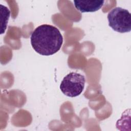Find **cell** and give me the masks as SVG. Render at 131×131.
Here are the masks:
<instances>
[{"label":"cell","instance_id":"obj_3","mask_svg":"<svg viewBox=\"0 0 131 131\" xmlns=\"http://www.w3.org/2000/svg\"><path fill=\"white\" fill-rule=\"evenodd\" d=\"M85 82V79L83 75L72 72L64 77L60 83V89L66 96L75 97L82 93Z\"/></svg>","mask_w":131,"mask_h":131},{"label":"cell","instance_id":"obj_4","mask_svg":"<svg viewBox=\"0 0 131 131\" xmlns=\"http://www.w3.org/2000/svg\"><path fill=\"white\" fill-rule=\"evenodd\" d=\"M74 5L78 10L83 12H93L99 10L104 3V1H74Z\"/></svg>","mask_w":131,"mask_h":131},{"label":"cell","instance_id":"obj_2","mask_svg":"<svg viewBox=\"0 0 131 131\" xmlns=\"http://www.w3.org/2000/svg\"><path fill=\"white\" fill-rule=\"evenodd\" d=\"M108 25L119 33H126L131 30V15L129 11L121 7H116L107 14Z\"/></svg>","mask_w":131,"mask_h":131},{"label":"cell","instance_id":"obj_5","mask_svg":"<svg viewBox=\"0 0 131 131\" xmlns=\"http://www.w3.org/2000/svg\"><path fill=\"white\" fill-rule=\"evenodd\" d=\"M0 13H1V34L5 32L8 24V21L10 15V11L6 6L0 5Z\"/></svg>","mask_w":131,"mask_h":131},{"label":"cell","instance_id":"obj_1","mask_svg":"<svg viewBox=\"0 0 131 131\" xmlns=\"http://www.w3.org/2000/svg\"><path fill=\"white\" fill-rule=\"evenodd\" d=\"M31 44L33 49L39 54L45 56L52 55L61 48L62 36L56 27L43 24L39 26L31 34Z\"/></svg>","mask_w":131,"mask_h":131}]
</instances>
